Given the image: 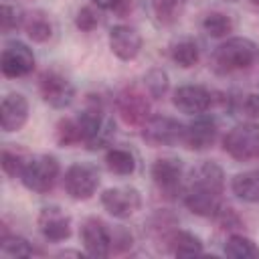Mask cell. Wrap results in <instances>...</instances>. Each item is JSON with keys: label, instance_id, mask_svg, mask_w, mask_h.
Returning <instances> with one entry per match:
<instances>
[{"label": "cell", "instance_id": "e0dca14e", "mask_svg": "<svg viewBox=\"0 0 259 259\" xmlns=\"http://www.w3.org/2000/svg\"><path fill=\"white\" fill-rule=\"evenodd\" d=\"M184 204L192 214L198 217H214L221 208V192H214L210 188L192 186L188 184L184 190Z\"/></svg>", "mask_w": 259, "mask_h": 259}, {"label": "cell", "instance_id": "5bb4252c", "mask_svg": "<svg viewBox=\"0 0 259 259\" xmlns=\"http://www.w3.org/2000/svg\"><path fill=\"white\" fill-rule=\"evenodd\" d=\"M109 49L121 61H132L142 51V36L134 26L115 24L109 30Z\"/></svg>", "mask_w": 259, "mask_h": 259}, {"label": "cell", "instance_id": "7a4b0ae2", "mask_svg": "<svg viewBox=\"0 0 259 259\" xmlns=\"http://www.w3.org/2000/svg\"><path fill=\"white\" fill-rule=\"evenodd\" d=\"M59 172H61V166L55 156L36 154V156L26 158V164L20 172V180L28 190L45 194L55 186Z\"/></svg>", "mask_w": 259, "mask_h": 259}, {"label": "cell", "instance_id": "4fadbf2b", "mask_svg": "<svg viewBox=\"0 0 259 259\" xmlns=\"http://www.w3.org/2000/svg\"><path fill=\"white\" fill-rule=\"evenodd\" d=\"M217 134H219V127H217L214 117H210L206 113H200V115H194V119L184 127L182 144L188 150L202 152V150H208L214 144Z\"/></svg>", "mask_w": 259, "mask_h": 259}, {"label": "cell", "instance_id": "ac0fdd59", "mask_svg": "<svg viewBox=\"0 0 259 259\" xmlns=\"http://www.w3.org/2000/svg\"><path fill=\"white\" fill-rule=\"evenodd\" d=\"M188 184H192V186H202V188H210V190L223 194V188H225V174H223V168H221L217 162H212V160H204V162H200L198 166L192 168Z\"/></svg>", "mask_w": 259, "mask_h": 259}, {"label": "cell", "instance_id": "d4e9b609", "mask_svg": "<svg viewBox=\"0 0 259 259\" xmlns=\"http://www.w3.org/2000/svg\"><path fill=\"white\" fill-rule=\"evenodd\" d=\"M75 119H77V123H79L83 142L89 144V142L99 134V130L103 127V123H105L107 117L101 115V109H99V107H89V109H85V111H83L79 117H75Z\"/></svg>", "mask_w": 259, "mask_h": 259}, {"label": "cell", "instance_id": "cb8c5ba5", "mask_svg": "<svg viewBox=\"0 0 259 259\" xmlns=\"http://www.w3.org/2000/svg\"><path fill=\"white\" fill-rule=\"evenodd\" d=\"M150 2L156 20L164 26H172L174 22H178L186 6V0H150Z\"/></svg>", "mask_w": 259, "mask_h": 259}, {"label": "cell", "instance_id": "d590c367", "mask_svg": "<svg viewBox=\"0 0 259 259\" xmlns=\"http://www.w3.org/2000/svg\"><path fill=\"white\" fill-rule=\"evenodd\" d=\"M130 247H132V233L130 231L117 229V231L111 233V251L121 253V251H125Z\"/></svg>", "mask_w": 259, "mask_h": 259}, {"label": "cell", "instance_id": "ffe728a7", "mask_svg": "<svg viewBox=\"0 0 259 259\" xmlns=\"http://www.w3.org/2000/svg\"><path fill=\"white\" fill-rule=\"evenodd\" d=\"M166 243L170 245V251L178 257H192V255H200L204 249H202V241L190 233V231H172L166 239Z\"/></svg>", "mask_w": 259, "mask_h": 259}, {"label": "cell", "instance_id": "4dcf8cb0", "mask_svg": "<svg viewBox=\"0 0 259 259\" xmlns=\"http://www.w3.org/2000/svg\"><path fill=\"white\" fill-rule=\"evenodd\" d=\"M57 142H59L61 146H75V144L83 142L77 119L63 117V119L57 123Z\"/></svg>", "mask_w": 259, "mask_h": 259}, {"label": "cell", "instance_id": "52a82bcc", "mask_svg": "<svg viewBox=\"0 0 259 259\" xmlns=\"http://www.w3.org/2000/svg\"><path fill=\"white\" fill-rule=\"evenodd\" d=\"M103 208L115 219H130L142 206V194L134 186H113L101 194Z\"/></svg>", "mask_w": 259, "mask_h": 259}, {"label": "cell", "instance_id": "3957f363", "mask_svg": "<svg viewBox=\"0 0 259 259\" xmlns=\"http://www.w3.org/2000/svg\"><path fill=\"white\" fill-rule=\"evenodd\" d=\"M223 148L237 162L259 158V123H237L223 138Z\"/></svg>", "mask_w": 259, "mask_h": 259}, {"label": "cell", "instance_id": "30bf717a", "mask_svg": "<svg viewBox=\"0 0 259 259\" xmlns=\"http://www.w3.org/2000/svg\"><path fill=\"white\" fill-rule=\"evenodd\" d=\"M38 87H40L42 99L51 107H55V109H63V107L71 105L73 99H75V87H73V83L67 77H63L61 73H57V71H47L40 77Z\"/></svg>", "mask_w": 259, "mask_h": 259}, {"label": "cell", "instance_id": "8992f818", "mask_svg": "<svg viewBox=\"0 0 259 259\" xmlns=\"http://www.w3.org/2000/svg\"><path fill=\"white\" fill-rule=\"evenodd\" d=\"M184 123L168 115H154L142 125V136L152 146H174L184 140Z\"/></svg>", "mask_w": 259, "mask_h": 259}, {"label": "cell", "instance_id": "8d00e7d4", "mask_svg": "<svg viewBox=\"0 0 259 259\" xmlns=\"http://www.w3.org/2000/svg\"><path fill=\"white\" fill-rule=\"evenodd\" d=\"M243 109L247 111V115H259V97L257 95H247Z\"/></svg>", "mask_w": 259, "mask_h": 259}, {"label": "cell", "instance_id": "f1b7e54d", "mask_svg": "<svg viewBox=\"0 0 259 259\" xmlns=\"http://www.w3.org/2000/svg\"><path fill=\"white\" fill-rule=\"evenodd\" d=\"M24 24V12L20 6L16 4H10V2H2V8H0V28L4 34L16 30L18 26Z\"/></svg>", "mask_w": 259, "mask_h": 259}, {"label": "cell", "instance_id": "83f0119b", "mask_svg": "<svg viewBox=\"0 0 259 259\" xmlns=\"http://www.w3.org/2000/svg\"><path fill=\"white\" fill-rule=\"evenodd\" d=\"M0 253L4 257H30L34 253V249L30 247V243L24 237L4 233L0 239Z\"/></svg>", "mask_w": 259, "mask_h": 259}, {"label": "cell", "instance_id": "7402d4cb", "mask_svg": "<svg viewBox=\"0 0 259 259\" xmlns=\"http://www.w3.org/2000/svg\"><path fill=\"white\" fill-rule=\"evenodd\" d=\"M105 166L113 174L130 176L136 170V156L125 148H109L105 154Z\"/></svg>", "mask_w": 259, "mask_h": 259}, {"label": "cell", "instance_id": "e575fe53", "mask_svg": "<svg viewBox=\"0 0 259 259\" xmlns=\"http://www.w3.org/2000/svg\"><path fill=\"white\" fill-rule=\"evenodd\" d=\"M113 134H115V123L107 117V119H105V123H103V127H101V130H99V134H97V136L87 144V148H89V150H97V148L107 146Z\"/></svg>", "mask_w": 259, "mask_h": 259}, {"label": "cell", "instance_id": "f35d334b", "mask_svg": "<svg viewBox=\"0 0 259 259\" xmlns=\"http://www.w3.org/2000/svg\"><path fill=\"white\" fill-rule=\"evenodd\" d=\"M251 2H253V4H257V6H259V0H251Z\"/></svg>", "mask_w": 259, "mask_h": 259}, {"label": "cell", "instance_id": "ba28073f", "mask_svg": "<svg viewBox=\"0 0 259 259\" xmlns=\"http://www.w3.org/2000/svg\"><path fill=\"white\" fill-rule=\"evenodd\" d=\"M0 69H2V75L10 77V79L28 75L34 69L32 49H28L20 40L6 42V47L2 49V57H0Z\"/></svg>", "mask_w": 259, "mask_h": 259}, {"label": "cell", "instance_id": "44dd1931", "mask_svg": "<svg viewBox=\"0 0 259 259\" xmlns=\"http://www.w3.org/2000/svg\"><path fill=\"white\" fill-rule=\"evenodd\" d=\"M198 57H200L198 45L190 36H182V38H178L170 45V59L182 69L194 67L198 63Z\"/></svg>", "mask_w": 259, "mask_h": 259}, {"label": "cell", "instance_id": "1f68e13d", "mask_svg": "<svg viewBox=\"0 0 259 259\" xmlns=\"http://www.w3.org/2000/svg\"><path fill=\"white\" fill-rule=\"evenodd\" d=\"M24 164H26V158H24L22 154L12 152V150H8V148L2 150V170H4L8 176H12V178H14V176H20Z\"/></svg>", "mask_w": 259, "mask_h": 259}, {"label": "cell", "instance_id": "6da1fadb", "mask_svg": "<svg viewBox=\"0 0 259 259\" xmlns=\"http://www.w3.org/2000/svg\"><path fill=\"white\" fill-rule=\"evenodd\" d=\"M259 61V45L247 36H233L227 38L223 45L217 47L212 55L214 69L221 73H233L253 67Z\"/></svg>", "mask_w": 259, "mask_h": 259}, {"label": "cell", "instance_id": "8fae6325", "mask_svg": "<svg viewBox=\"0 0 259 259\" xmlns=\"http://www.w3.org/2000/svg\"><path fill=\"white\" fill-rule=\"evenodd\" d=\"M81 241L89 257H107L111 253V231L101 219H87L81 225Z\"/></svg>", "mask_w": 259, "mask_h": 259}, {"label": "cell", "instance_id": "277c9868", "mask_svg": "<svg viewBox=\"0 0 259 259\" xmlns=\"http://www.w3.org/2000/svg\"><path fill=\"white\" fill-rule=\"evenodd\" d=\"M115 107L119 117L127 125H144L152 115V105H150V93L138 85H125L117 97H115Z\"/></svg>", "mask_w": 259, "mask_h": 259}, {"label": "cell", "instance_id": "7c38bea8", "mask_svg": "<svg viewBox=\"0 0 259 259\" xmlns=\"http://www.w3.org/2000/svg\"><path fill=\"white\" fill-rule=\"evenodd\" d=\"M172 103L186 115H200L212 105V93L202 85H180L172 93Z\"/></svg>", "mask_w": 259, "mask_h": 259}, {"label": "cell", "instance_id": "2e32d148", "mask_svg": "<svg viewBox=\"0 0 259 259\" xmlns=\"http://www.w3.org/2000/svg\"><path fill=\"white\" fill-rule=\"evenodd\" d=\"M28 119V101L20 93H8L0 105V125L6 134L18 132Z\"/></svg>", "mask_w": 259, "mask_h": 259}, {"label": "cell", "instance_id": "4316f807", "mask_svg": "<svg viewBox=\"0 0 259 259\" xmlns=\"http://www.w3.org/2000/svg\"><path fill=\"white\" fill-rule=\"evenodd\" d=\"M202 30L212 38H221L233 30V20L223 12H208L202 18Z\"/></svg>", "mask_w": 259, "mask_h": 259}, {"label": "cell", "instance_id": "f546056e", "mask_svg": "<svg viewBox=\"0 0 259 259\" xmlns=\"http://www.w3.org/2000/svg\"><path fill=\"white\" fill-rule=\"evenodd\" d=\"M168 85H170L168 75H166V71H162V69H150V71L144 75V87H146V91L150 93V97H154V99L162 97V95L168 91Z\"/></svg>", "mask_w": 259, "mask_h": 259}, {"label": "cell", "instance_id": "836d02e7", "mask_svg": "<svg viewBox=\"0 0 259 259\" xmlns=\"http://www.w3.org/2000/svg\"><path fill=\"white\" fill-rule=\"evenodd\" d=\"M214 219H217V223L221 225V229H225V231H237V229L243 227L239 214H237L231 206H223V204H221V208L217 210Z\"/></svg>", "mask_w": 259, "mask_h": 259}, {"label": "cell", "instance_id": "d6986e66", "mask_svg": "<svg viewBox=\"0 0 259 259\" xmlns=\"http://www.w3.org/2000/svg\"><path fill=\"white\" fill-rule=\"evenodd\" d=\"M231 190L243 202H259V170L235 174L231 180Z\"/></svg>", "mask_w": 259, "mask_h": 259}, {"label": "cell", "instance_id": "5b68a950", "mask_svg": "<svg viewBox=\"0 0 259 259\" xmlns=\"http://www.w3.org/2000/svg\"><path fill=\"white\" fill-rule=\"evenodd\" d=\"M63 184L73 200H87L99 186V170L89 162H75L67 168Z\"/></svg>", "mask_w": 259, "mask_h": 259}, {"label": "cell", "instance_id": "603a6c76", "mask_svg": "<svg viewBox=\"0 0 259 259\" xmlns=\"http://www.w3.org/2000/svg\"><path fill=\"white\" fill-rule=\"evenodd\" d=\"M225 255L233 259H257L259 257V247L245 235L233 233L227 243H225Z\"/></svg>", "mask_w": 259, "mask_h": 259}, {"label": "cell", "instance_id": "d6a6232c", "mask_svg": "<svg viewBox=\"0 0 259 259\" xmlns=\"http://www.w3.org/2000/svg\"><path fill=\"white\" fill-rule=\"evenodd\" d=\"M97 24H99V16H97V12L91 6H83V8L77 10V14H75V26L79 30L91 32Z\"/></svg>", "mask_w": 259, "mask_h": 259}, {"label": "cell", "instance_id": "74e56055", "mask_svg": "<svg viewBox=\"0 0 259 259\" xmlns=\"http://www.w3.org/2000/svg\"><path fill=\"white\" fill-rule=\"evenodd\" d=\"M97 8H101V10H115L123 0H91Z\"/></svg>", "mask_w": 259, "mask_h": 259}, {"label": "cell", "instance_id": "9a60e30c", "mask_svg": "<svg viewBox=\"0 0 259 259\" xmlns=\"http://www.w3.org/2000/svg\"><path fill=\"white\" fill-rule=\"evenodd\" d=\"M38 229L47 241L61 243L71 237V217L59 206H45L38 214Z\"/></svg>", "mask_w": 259, "mask_h": 259}, {"label": "cell", "instance_id": "484cf974", "mask_svg": "<svg viewBox=\"0 0 259 259\" xmlns=\"http://www.w3.org/2000/svg\"><path fill=\"white\" fill-rule=\"evenodd\" d=\"M24 28H26L28 38L34 42H47L53 36V24L42 12H32L24 20Z\"/></svg>", "mask_w": 259, "mask_h": 259}, {"label": "cell", "instance_id": "9c48e42d", "mask_svg": "<svg viewBox=\"0 0 259 259\" xmlns=\"http://www.w3.org/2000/svg\"><path fill=\"white\" fill-rule=\"evenodd\" d=\"M152 180L158 186L160 192H164L166 196H174L180 186H182V174H184V164L180 158L174 156H164L158 158L152 168H150Z\"/></svg>", "mask_w": 259, "mask_h": 259}]
</instances>
